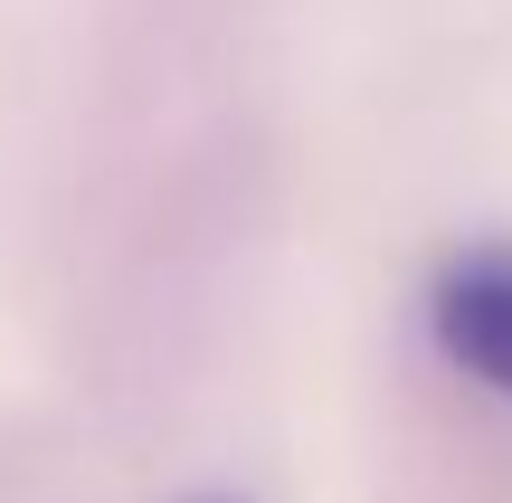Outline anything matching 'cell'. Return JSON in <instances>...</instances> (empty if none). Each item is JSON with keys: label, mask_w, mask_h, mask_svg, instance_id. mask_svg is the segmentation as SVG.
Instances as JSON below:
<instances>
[{"label": "cell", "mask_w": 512, "mask_h": 503, "mask_svg": "<svg viewBox=\"0 0 512 503\" xmlns=\"http://www.w3.org/2000/svg\"><path fill=\"white\" fill-rule=\"evenodd\" d=\"M190 503H238V494H190Z\"/></svg>", "instance_id": "7a4b0ae2"}, {"label": "cell", "mask_w": 512, "mask_h": 503, "mask_svg": "<svg viewBox=\"0 0 512 503\" xmlns=\"http://www.w3.org/2000/svg\"><path fill=\"white\" fill-rule=\"evenodd\" d=\"M427 333L465 380L512 399V238H465L427 276Z\"/></svg>", "instance_id": "6da1fadb"}]
</instances>
